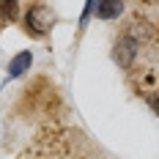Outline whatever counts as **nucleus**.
Returning a JSON list of instances; mask_svg holds the SVG:
<instances>
[{"label":"nucleus","mask_w":159,"mask_h":159,"mask_svg":"<svg viewBox=\"0 0 159 159\" xmlns=\"http://www.w3.org/2000/svg\"><path fill=\"white\" fill-rule=\"evenodd\" d=\"M58 22V16H55V8L44 3V0H36L30 8H28V14H25V33L33 36V39H44L49 30H52V25Z\"/></svg>","instance_id":"1"},{"label":"nucleus","mask_w":159,"mask_h":159,"mask_svg":"<svg viewBox=\"0 0 159 159\" xmlns=\"http://www.w3.org/2000/svg\"><path fill=\"white\" fill-rule=\"evenodd\" d=\"M137 49H140V41L134 36H121L112 55H115V61H118L121 69H129V66L134 63V58H137Z\"/></svg>","instance_id":"2"},{"label":"nucleus","mask_w":159,"mask_h":159,"mask_svg":"<svg viewBox=\"0 0 159 159\" xmlns=\"http://www.w3.org/2000/svg\"><path fill=\"white\" fill-rule=\"evenodd\" d=\"M93 11L99 19H115V16L124 11V3L121 0H96Z\"/></svg>","instance_id":"3"},{"label":"nucleus","mask_w":159,"mask_h":159,"mask_svg":"<svg viewBox=\"0 0 159 159\" xmlns=\"http://www.w3.org/2000/svg\"><path fill=\"white\" fill-rule=\"evenodd\" d=\"M30 63H33V55H30V52H19L14 61L8 63V77H19V74H25V71L30 69Z\"/></svg>","instance_id":"4"},{"label":"nucleus","mask_w":159,"mask_h":159,"mask_svg":"<svg viewBox=\"0 0 159 159\" xmlns=\"http://www.w3.org/2000/svg\"><path fill=\"white\" fill-rule=\"evenodd\" d=\"M19 16V0H0V25L14 22Z\"/></svg>","instance_id":"5"}]
</instances>
